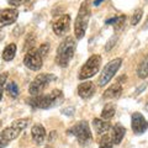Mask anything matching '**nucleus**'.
I'll return each mask as SVG.
<instances>
[{"label":"nucleus","mask_w":148,"mask_h":148,"mask_svg":"<svg viewBox=\"0 0 148 148\" xmlns=\"http://www.w3.org/2000/svg\"><path fill=\"white\" fill-rule=\"evenodd\" d=\"M131 126H132V131L136 135H142V133H145L148 130V121L142 114L135 112L132 114V117H131Z\"/></svg>","instance_id":"10"},{"label":"nucleus","mask_w":148,"mask_h":148,"mask_svg":"<svg viewBox=\"0 0 148 148\" xmlns=\"http://www.w3.org/2000/svg\"><path fill=\"white\" fill-rule=\"evenodd\" d=\"M95 92V86L91 82H84L78 86V94L83 99H89Z\"/></svg>","instance_id":"13"},{"label":"nucleus","mask_w":148,"mask_h":148,"mask_svg":"<svg viewBox=\"0 0 148 148\" xmlns=\"http://www.w3.org/2000/svg\"><path fill=\"white\" fill-rule=\"evenodd\" d=\"M104 1V0H95V1H94V5H96V6H99V4H101V3H103Z\"/></svg>","instance_id":"32"},{"label":"nucleus","mask_w":148,"mask_h":148,"mask_svg":"<svg viewBox=\"0 0 148 148\" xmlns=\"http://www.w3.org/2000/svg\"><path fill=\"white\" fill-rule=\"evenodd\" d=\"M75 47H77L75 40L72 36H67L57 48V54H56L57 66L66 68L69 64V62L72 61L74 52H75Z\"/></svg>","instance_id":"2"},{"label":"nucleus","mask_w":148,"mask_h":148,"mask_svg":"<svg viewBox=\"0 0 148 148\" xmlns=\"http://www.w3.org/2000/svg\"><path fill=\"white\" fill-rule=\"evenodd\" d=\"M6 90H8V94L9 96H11V98H17L18 95V86L15 82H10L9 84L6 85Z\"/></svg>","instance_id":"21"},{"label":"nucleus","mask_w":148,"mask_h":148,"mask_svg":"<svg viewBox=\"0 0 148 148\" xmlns=\"http://www.w3.org/2000/svg\"><path fill=\"white\" fill-rule=\"evenodd\" d=\"M121 64H122L121 58H115L106 64L105 68L103 69V72L100 74V77H99V85L105 86L106 84H109V82L114 78V75L120 69V67H121Z\"/></svg>","instance_id":"7"},{"label":"nucleus","mask_w":148,"mask_h":148,"mask_svg":"<svg viewBox=\"0 0 148 148\" xmlns=\"http://www.w3.org/2000/svg\"><path fill=\"white\" fill-rule=\"evenodd\" d=\"M115 114H116V109H115V105L114 104H106L105 108L103 109L101 111V117L104 120H109L112 119L115 116Z\"/></svg>","instance_id":"20"},{"label":"nucleus","mask_w":148,"mask_h":148,"mask_svg":"<svg viewBox=\"0 0 148 148\" xmlns=\"http://www.w3.org/2000/svg\"><path fill=\"white\" fill-rule=\"evenodd\" d=\"M3 38V35H1V32H0V40H1Z\"/></svg>","instance_id":"33"},{"label":"nucleus","mask_w":148,"mask_h":148,"mask_svg":"<svg viewBox=\"0 0 148 148\" xmlns=\"http://www.w3.org/2000/svg\"><path fill=\"white\" fill-rule=\"evenodd\" d=\"M15 54H16V45L10 43V45H8L3 51V59L6 61V62H10L14 59Z\"/></svg>","instance_id":"18"},{"label":"nucleus","mask_w":148,"mask_h":148,"mask_svg":"<svg viewBox=\"0 0 148 148\" xmlns=\"http://www.w3.org/2000/svg\"><path fill=\"white\" fill-rule=\"evenodd\" d=\"M117 20V16H115L112 18H109V20H106V25H111V24H115Z\"/></svg>","instance_id":"30"},{"label":"nucleus","mask_w":148,"mask_h":148,"mask_svg":"<svg viewBox=\"0 0 148 148\" xmlns=\"http://www.w3.org/2000/svg\"><path fill=\"white\" fill-rule=\"evenodd\" d=\"M18 11L16 9H4L0 11V26H8L17 20Z\"/></svg>","instance_id":"12"},{"label":"nucleus","mask_w":148,"mask_h":148,"mask_svg":"<svg viewBox=\"0 0 148 148\" xmlns=\"http://www.w3.org/2000/svg\"><path fill=\"white\" fill-rule=\"evenodd\" d=\"M1 125H3V122H1V121H0V127H1Z\"/></svg>","instance_id":"34"},{"label":"nucleus","mask_w":148,"mask_h":148,"mask_svg":"<svg viewBox=\"0 0 148 148\" xmlns=\"http://www.w3.org/2000/svg\"><path fill=\"white\" fill-rule=\"evenodd\" d=\"M42 56L40 54L38 49L37 48H30L27 51V53L25 54L24 58V63L25 66L31 69V71H40L41 67H42Z\"/></svg>","instance_id":"9"},{"label":"nucleus","mask_w":148,"mask_h":148,"mask_svg":"<svg viewBox=\"0 0 148 148\" xmlns=\"http://www.w3.org/2000/svg\"><path fill=\"white\" fill-rule=\"evenodd\" d=\"M142 15H143V10L142 9H137V10L133 12L132 15V18H131V25H137L138 22H140V20L142 18Z\"/></svg>","instance_id":"23"},{"label":"nucleus","mask_w":148,"mask_h":148,"mask_svg":"<svg viewBox=\"0 0 148 148\" xmlns=\"http://www.w3.org/2000/svg\"><path fill=\"white\" fill-rule=\"evenodd\" d=\"M49 48H51V47H49V45H48V43H43V45H41V46H40L38 52H40V54H41V56H42V58L45 57L46 54L48 53Z\"/></svg>","instance_id":"27"},{"label":"nucleus","mask_w":148,"mask_h":148,"mask_svg":"<svg viewBox=\"0 0 148 148\" xmlns=\"http://www.w3.org/2000/svg\"><path fill=\"white\" fill-rule=\"evenodd\" d=\"M90 3L89 0H84L80 5L79 12L74 22V32H75V37L78 40H82L84 37L88 25H89V20H90Z\"/></svg>","instance_id":"3"},{"label":"nucleus","mask_w":148,"mask_h":148,"mask_svg":"<svg viewBox=\"0 0 148 148\" xmlns=\"http://www.w3.org/2000/svg\"><path fill=\"white\" fill-rule=\"evenodd\" d=\"M63 101V92L59 89H54L46 95H35L27 100L29 105L36 109H52Z\"/></svg>","instance_id":"1"},{"label":"nucleus","mask_w":148,"mask_h":148,"mask_svg":"<svg viewBox=\"0 0 148 148\" xmlns=\"http://www.w3.org/2000/svg\"><path fill=\"white\" fill-rule=\"evenodd\" d=\"M125 21H126V16H125V15H120V16H117V20H116V22L114 24L115 31H117V30H120V29H122V26H123V24H125Z\"/></svg>","instance_id":"25"},{"label":"nucleus","mask_w":148,"mask_h":148,"mask_svg":"<svg viewBox=\"0 0 148 148\" xmlns=\"http://www.w3.org/2000/svg\"><path fill=\"white\" fill-rule=\"evenodd\" d=\"M142 29H143V30H147V29H148V16H147V20L145 21V25H143Z\"/></svg>","instance_id":"31"},{"label":"nucleus","mask_w":148,"mask_h":148,"mask_svg":"<svg viewBox=\"0 0 148 148\" xmlns=\"http://www.w3.org/2000/svg\"><path fill=\"white\" fill-rule=\"evenodd\" d=\"M121 94H122V85L120 82H117V83H115V84L111 85L109 89L105 90L104 98L105 99H116V98H120Z\"/></svg>","instance_id":"14"},{"label":"nucleus","mask_w":148,"mask_h":148,"mask_svg":"<svg viewBox=\"0 0 148 148\" xmlns=\"http://www.w3.org/2000/svg\"><path fill=\"white\" fill-rule=\"evenodd\" d=\"M21 3H22V0H9V4H10V5H15V6L20 5Z\"/></svg>","instance_id":"29"},{"label":"nucleus","mask_w":148,"mask_h":148,"mask_svg":"<svg viewBox=\"0 0 148 148\" xmlns=\"http://www.w3.org/2000/svg\"><path fill=\"white\" fill-rule=\"evenodd\" d=\"M125 133H126V128H125L122 125H120V123L115 125L112 128V143L120 145L125 136Z\"/></svg>","instance_id":"17"},{"label":"nucleus","mask_w":148,"mask_h":148,"mask_svg":"<svg viewBox=\"0 0 148 148\" xmlns=\"http://www.w3.org/2000/svg\"><path fill=\"white\" fill-rule=\"evenodd\" d=\"M100 148H114L112 141H111V138L108 135H105V136L101 137V140H100Z\"/></svg>","instance_id":"22"},{"label":"nucleus","mask_w":148,"mask_h":148,"mask_svg":"<svg viewBox=\"0 0 148 148\" xmlns=\"http://www.w3.org/2000/svg\"><path fill=\"white\" fill-rule=\"evenodd\" d=\"M92 127H94L95 132L98 133V135H104L105 132H108L111 128V125L109 121H105V120L94 119L92 120Z\"/></svg>","instance_id":"16"},{"label":"nucleus","mask_w":148,"mask_h":148,"mask_svg":"<svg viewBox=\"0 0 148 148\" xmlns=\"http://www.w3.org/2000/svg\"><path fill=\"white\" fill-rule=\"evenodd\" d=\"M62 112L64 115H67V116H72L73 112H74V109L73 108H67V109H63L62 110Z\"/></svg>","instance_id":"28"},{"label":"nucleus","mask_w":148,"mask_h":148,"mask_svg":"<svg viewBox=\"0 0 148 148\" xmlns=\"http://www.w3.org/2000/svg\"><path fill=\"white\" fill-rule=\"evenodd\" d=\"M31 135L37 145H41V143H43L46 138V130L42 125H35L31 130Z\"/></svg>","instance_id":"15"},{"label":"nucleus","mask_w":148,"mask_h":148,"mask_svg":"<svg viewBox=\"0 0 148 148\" xmlns=\"http://www.w3.org/2000/svg\"><path fill=\"white\" fill-rule=\"evenodd\" d=\"M117 42V36H114V37H111V38L108 41V43H106L105 46V51H110V49H112V47L115 46V43Z\"/></svg>","instance_id":"26"},{"label":"nucleus","mask_w":148,"mask_h":148,"mask_svg":"<svg viewBox=\"0 0 148 148\" xmlns=\"http://www.w3.org/2000/svg\"><path fill=\"white\" fill-rule=\"evenodd\" d=\"M100 66H101V56L100 54H92L85 62L84 66L82 67L78 78H79L80 80H85V79H89V78L94 77L95 74L99 72Z\"/></svg>","instance_id":"6"},{"label":"nucleus","mask_w":148,"mask_h":148,"mask_svg":"<svg viewBox=\"0 0 148 148\" xmlns=\"http://www.w3.org/2000/svg\"><path fill=\"white\" fill-rule=\"evenodd\" d=\"M137 75L140 78H147L148 77V54L140 62L137 67Z\"/></svg>","instance_id":"19"},{"label":"nucleus","mask_w":148,"mask_h":148,"mask_svg":"<svg viewBox=\"0 0 148 148\" xmlns=\"http://www.w3.org/2000/svg\"><path fill=\"white\" fill-rule=\"evenodd\" d=\"M56 80V77L53 74H47V73H43V74H38L34 82L30 84V88H29V91L32 96L35 95H40L41 92L43 91V89L47 86L51 82Z\"/></svg>","instance_id":"8"},{"label":"nucleus","mask_w":148,"mask_h":148,"mask_svg":"<svg viewBox=\"0 0 148 148\" xmlns=\"http://www.w3.org/2000/svg\"><path fill=\"white\" fill-rule=\"evenodd\" d=\"M29 120L27 119H20L14 121L11 126L6 127L4 131L0 133V148H5L11 141L20 136V133L24 131L27 126Z\"/></svg>","instance_id":"4"},{"label":"nucleus","mask_w":148,"mask_h":148,"mask_svg":"<svg viewBox=\"0 0 148 148\" xmlns=\"http://www.w3.org/2000/svg\"><path fill=\"white\" fill-rule=\"evenodd\" d=\"M8 79V73H3L0 74V100L3 99V92H4V86Z\"/></svg>","instance_id":"24"},{"label":"nucleus","mask_w":148,"mask_h":148,"mask_svg":"<svg viewBox=\"0 0 148 148\" xmlns=\"http://www.w3.org/2000/svg\"><path fill=\"white\" fill-rule=\"evenodd\" d=\"M67 133L68 135H73L80 145H88L92 140L89 123L86 121H79L77 125H74L72 128H69Z\"/></svg>","instance_id":"5"},{"label":"nucleus","mask_w":148,"mask_h":148,"mask_svg":"<svg viewBox=\"0 0 148 148\" xmlns=\"http://www.w3.org/2000/svg\"><path fill=\"white\" fill-rule=\"evenodd\" d=\"M69 25H71V15H64L59 16L57 20L53 22V31L57 36H63L66 35L69 30Z\"/></svg>","instance_id":"11"}]
</instances>
